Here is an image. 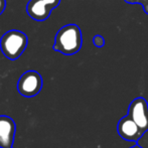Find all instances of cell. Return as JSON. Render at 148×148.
I'll list each match as a JSON object with an SVG mask.
<instances>
[{
	"mask_svg": "<svg viewBox=\"0 0 148 148\" xmlns=\"http://www.w3.org/2000/svg\"><path fill=\"white\" fill-rule=\"evenodd\" d=\"M83 45L81 28L77 24H66L60 27L56 34L53 51L66 56H73L79 53Z\"/></svg>",
	"mask_w": 148,
	"mask_h": 148,
	"instance_id": "cell-1",
	"label": "cell"
},
{
	"mask_svg": "<svg viewBox=\"0 0 148 148\" xmlns=\"http://www.w3.org/2000/svg\"><path fill=\"white\" fill-rule=\"evenodd\" d=\"M28 38L24 32L11 29L5 32L0 38V49L4 57L15 60L23 53L27 47Z\"/></svg>",
	"mask_w": 148,
	"mask_h": 148,
	"instance_id": "cell-2",
	"label": "cell"
},
{
	"mask_svg": "<svg viewBox=\"0 0 148 148\" xmlns=\"http://www.w3.org/2000/svg\"><path fill=\"white\" fill-rule=\"evenodd\" d=\"M42 88V78L35 71H27L21 75L17 83V90L23 97L36 96Z\"/></svg>",
	"mask_w": 148,
	"mask_h": 148,
	"instance_id": "cell-3",
	"label": "cell"
},
{
	"mask_svg": "<svg viewBox=\"0 0 148 148\" xmlns=\"http://www.w3.org/2000/svg\"><path fill=\"white\" fill-rule=\"evenodd\" d=\"M60 3V0H29L26 5V12L31 19L45 21Z\"/></svg>",
	"mask_w": 148,
	"mask_h": 148,
	"instance_id": "cell-4",
	"label": "cell"
},
{
	"mask_svg": "<svg viewBox=\"0 0 148 148\" xmlns=\"http://www.w3.org/2000/svg\"><path fill=\"white\" fill-rule=\"evenodd\" d=\"M128 115L140 127L143 132L148 130V103L142 97L134 99L128 108Z\"/></svg>",
	"mask_w": 148,
	"mask_h": 148,
	"instance_id": "cell-5",
	"label": "cell"
},
{
	"mask_svg": "<svg viewBox=\"0 0 148 148\" xmlns=\"http://www.w3.org/2000/svg\"><path fill=\"white\" fill-rule=\"evenodd\" d=\"M117 130L119 135L127 141H138L144 134L140 127L129 115L120 119L118 122Z\"/></svg>",
	"mask_w": 148,
	"mask_h": 148,
	"instance_id": "cell-6",
	"label": "cell"
},
{
	"mask_svg": "<svg viewBox=\"0 0 148 148\" xmlns=\"http://www.w3.org/2000/svg\"><path fill=\"white\" fill-rule=\"evenodd\" d=\"M15 129V123L11 118L8 116H0V147H12Z\"/></svg>",
	"mask_w": 148,
	"mask_h": 148,
	"instance_id": "cell-7",
	"label": "cell"
},
{
	"mask_svg": "<svg viewBox=\"0 0 148 148\" xmlns=\"http://www.w3.org/2000/svg\"><path fill=\"white\" fill-rule=\"evenodd\" d=\"M93 43L97 47H103L105 45V38L102 35L97 34L93 37Z\"/></svg>",
	"mask_w": 148,
	"mask_h": 148,
	"instance_id": "cell-8",
	"label": "cell"
},
{
	"mask_svg": "<svg viewBox=\"0 0 148 148\" xmlns=\"http://www.w3.org/2000/svg\"><path fill=\"white\" fill-rule=\"evenodd\" d=\"M6 7V0H0V15L3 13Z\"/></svg>",
	"mask_w": 148,
	"mask_h": 148,
	"instance_id": "cell-9",
	"label": "cell"
},
{
	"mask_svg": "<svg viewBox=\"0 0 148 148\" xmlns=\"http://www.w3.org/2000/svg\"><path fill=\"white\" fill-rule=\"evenodd\" d=\"M131 148H142V147L139 146V145H135V146H133V147H131Z\"/></svg>",
	"mask_w": 148,
	"mask_h": 148,
	"instance_id": "cell-10",
	"label": "cell"
},
{
	"mask_svg": "<svg viewBox=\"0 0 148 148\" xmlns=\"http://www.w3.org/2000/svg\"><path fill=\"white\" fill-rule=\"evenodd\" d=\"M11 148H13V147H11Z\"/></svg>",
	"mask_w": 148,
	"mask_h": 148,
	"instance_id": "cell-11",
	"label": "cell"
}]
</instances>
